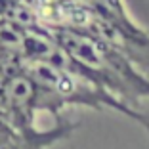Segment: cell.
Listing matches in <instances>:
<instances>
[{
	"label": "cell",
	"mask_w": 149,
	"mask_h": 149,
	"mask_svg": "<svg viewBox=\"0 0 149 149\" xmlns=\"http://www.w3.org/2000/svg\"><path fill=\"white\" fill-rule=\"evenodd\" d=\"M50 33L56 44L69 56L77 73L107 90L124 105L140 111L141 101L149 100V77L113 46L65 27L50 29Z\"/></svg>",
	"instance_id": "cell-1"
}]
</instances>
